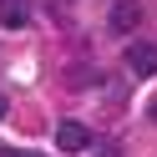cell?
I'll return each instance as SVG.
<instances>
[{
    "mask_svg": "<svg viewBox=\"0 0 157 157\" xmlns=\"http://www.w3.org/2000/svg\"><path fill=\"white\" fill-rule=\"evenodd\" d=\"M142 10H147L142 0H117L112 15H106V31H112V36H132L137 25H142Z\"/></svg>",
    "mask_w": 157,
    "mask_h": 157,
    "instance_id": "1",
    "label": "cell"
},
{
    "mask_svg": "<svg viewBox=\"0 0 157 157\" xmlns=\"http://www.w3.org/2000/svg\"><path fill=\"white\" fill-rule=\"evenodd\" d=\"M127 71L132 76H157V46L152 41H132L127 46Z\"/></svg>",
    "mask_w": 157,
    "mask_h": 157,
    "instance_id": "3",
    "label": "cell"
},
{
    "mask_svg": "<svg viewBox=\"0 0 157 157\" xmlns=\"http://www.w3.org/2000/svg\"><path fill=\"white\" fill-rule=\"evenodd\" d=\"M147 117H152V122H157V101H152V106H147Z\"/></svg>",
    "mask_w": 157,
    "mask_h": 157,
    "instance_id": "7",
    "label": "cell"
},
{
    "mask_svg": "<svg viewBox=\"0 0 157 157\" xmlns=\"http://www.w3.org/2000/svg\"><path fill=\"white\" fill-rule=\"evenodd\" d=\"M0 21H5V25L15 31V25H25V21H31V5H25V0H5V10H0Z\"/></svg>",
    "mask_w": 157,
    "mask_h": 157,
    "instance_id": "4",
    "label": "cell"
},
{
    "mask_svg": "<svg viewBox=\"0 0 157 157\" xmlns=\"http://www.w3.org/2000/svg\"><path fill=\"white\" fill-rule=\"evenodd\" d=\"M0 157H36V152H0Z\"/></svg>",
    "mask_w": 157,
    "mask_h": 157,
    "instance_id": "6",
    "label": "cell"
},
{
    "mask_svg": "<svg viewBox=\"0 0 157 157\" xmlns=\"http://www.w3.org/2000/svg\"><path fill=\"white\" fill-rule=\"evenodd\" d=\"M0 122H5V96H0Z\"/></svg>",
    "mask_w": 157,
    "mask_h": 157,
    "instance_id": "8",
    "label": "cell"
},
{
    "mask_svg": "<svg viewBox=\"0 0 157 157\" xmlns=\"http://www.w3.org/2000/svg\"><path fill=\"white\" fill-rule=\"evenodd\" d=\"M56 147H61V152H86V147H91V132H86V122L66 117V122L56 127Z\"/></svg>",
    "mask_w": 157,
    "mask_h": 157,
    "instance_id": "2",
    "label": "cell"
},
{
    "mask_svg": "<svg viewBox=\"0 0 157 157\" xmlns=\"http://www.w3.org/2000/svg\"><path fill=\"white\" fill-rule=\"evenodd\" d=\"M96 157H117V142H106V147H101V152H96Z\"/></svg>",
    "mask_w": 157,
    "mask_h": 157,
    "instance_id": "5",
    "label": "cell"
}]
</instances>
